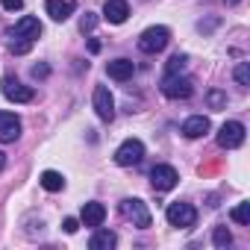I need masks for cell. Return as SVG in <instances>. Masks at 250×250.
Returning a JSON list of instances; mask_svg holds the SVG:
<instances>
[{"label": "cell", "mask_w": 250, "mask_h": 250, "mask_svg": "<svg viewBox=\"0 0 250 250\" xmlns=\"http://www.w3.org/2000/svg\"><path fill=\"white\" fill-rule=\"evenodd\" d=\"M171 42V30L168 27H147L142 36H139V50L142 53H162Z\"/></svg>", "instance_id": "1"}, {"label": "cell", "mask_w": 250, "mask_h": 250, "mask_svg": "<svg viewBox=\"0 0 250 250\" xmlns=\"http://www.w3.org/2000/svg\"><path fill=\"white\" fill-rule=\"evenodd\" d=\"M186 62H188V59H186L183 53H177V56H171V59H168V74H180V71L186 68Z\"/></svg>", "instance_id": "24"}, {"label": "cell", "mask_w": 250, "mask_h": 250, "mask_svg": "<svg viewBox=\"0 0 250 250\" xmlns=\"http://www.w3.org/2000/svg\"><path fill=\"white\" fill-rule=\"evenodd\" d=\"M227 3H238V0H227Z\"/></svg>", "instance_id": "31"}, {"label": "cell", "mask_w": 250, "mask_h": 250, "mask_svg": "<svg viewBox=\"0 0 250 250\" xmlns=\"http://www.w3.org/2000/svg\"><path fill=\"white\" fill-rule=\"evenodd\" d=\"M62 229H65L68 235H74V232L80 229V221H77V218H65V221H62Z\"/></svg>", "instance_id": "26"}, {"label": "cell", "mask_w": 250, "mask_h": 250, "mask_svg": "<svg viewBox=\"0 0 250 250\" xmlns=\"http://www.w3.org/2000/svg\"><path fill=\"white\" fill-rule=\"evenodd\" d=\"M209 118L206 115H191V118H186V124H183V136L186 139H203L206 133H209Z\"/></svg>", "instance_id": "13"}, {"label": "cell", "mask_w": 250, "mask_h": 250, "mask_svg": "<svg viewBox=\"0 0 250 250\" xmlns=\"http://www.w3.org/2000/svg\"><path fill=\"white\" fill-rule=\"evenodd\" d=\"M30 50H33V42H30V39L12 36V42H9V53H15V56H24V53H30Z\"/></svg>", "instance_id": "19"}, {"label": "cell", "mask_w": 250, "mask_h": 250, "mask_svg": "<svg viewBox=\"0 0 250 250\" xmlns=\"http://www.w3.org/2000/svg\"><path fill=\"white\" fill-rule=\"evenodd\" d=\"M106 74H109L112 80H118V83H127V80L136 74V62H130V59H112V62L106 65Z\"/></svg>", "instance_id": "14"}, {"label": "cell", "mask_w": 250, "mask_h": 250, "mask_svg": "<svg viewBox=\"0 0 250 250\" xmlns=\"http://www.w3.org/2000/svg\"><path fill=\"white\" fill-rule=\"evenodd\" d=\"M33 77H47V68H44V65H42V68L36 65V68H33Z\"/></svg>", "instance_id": "29"}, {"label": "cell", "mask_w": 250, "mask_h": 250, "mask_svg": "<svg viewBox=\"0 0 250 250\" xmlns=\"http://www.w3.org/2000/svg\"><path fill=\"white\" fill-rule=\"evenodd\" d=\"M18 136H21V121H18V115L0 112V142L9 145V142H18Z\"/></svg>", "instance_id": "10"}, {"label": "cell", "mask_w": 250, "mask_h": 250, "mask_svg": "<svg viewBox=\"0 0 250 250\" xmlns=\"http://www.w3.org/2000/svg\"><path fill=\"white\" fill-rule=\"evenodd\" d=\"M74 9H77V6L71 3V0H47V3H44V12H47L53 21H59V24L68 21V18L74 15Z\"/></svg>", "instance_id": "16"}, {"label": "cell", "mask_w": 250, "mask_h": 250, "mask_svg": "<svg viewBox=\"0 0 250 250\" xmlns=\"http://www.w3.org/2000/svg\"><path fill=\"white\" fill-rule=\"evenodd\" d=\"M39 183H42L44 191H62V188H65V177H62L59 171H44Z\"/></svg>", "instance_id": "18"}, {"label": "cell", "mask_w": 250, "mask_h": 250, "mask_svg": "<svg viewBox=\"0 0 250 250\" xmlns=\"http://www.w3.org/2000/svg\"><path fill=\"white\" fill-rule=\"evenodd\" d=\"M191 91H194V85H191L188 77L165 74V80H162V94H165V97H171V100H186V97H191Z\"/></svg>", "instance_id": "4"}, {"label": "cell", "mask_w": 250, "mask_h": 250, "mask_svg": "<svg viewBox=\"0 0 250 250\" xmlns=\"http://www.w3.org/2000/svg\"><path fill=\"white\" fill-rule=\"evenodd\" d=\"M229 218H232L238 227H247V224H250V203H238V206L229 212Z\"/></svg>", "instance_id": "20"}, {"label": "cell", "mask_w": 250, "mask_h": 250, "mask_svg": "<svg viewBox=\"0 0 250 250\" xmlns=\"http://www.w3.org/2000/svg\"><path fill=\"white\" fill-rule=\"evenodd\" d=\"M103 18L109 24H124L130 18V3L127 0H106L103 3Z\"/></svg>", "instance_id": "12"}, {"label": "cell", "mask_w": 250, "mask_h": 250, "mask_svg": "<svg viewBox=\"0 0 250 250\" xmlns=\"http://www.w3.org/2000/svg\"><path fill=\"white\" fill-rule=\"evenodd\" d=\"M177 180H180V174H177L171 165H156V168L150 171V183H153L156 191H171V188L177 186Z\"/></svg>", "instance_id": "9"}, {"label": "cell", "mask_w": 250, "mask_h": 250, "mask_svg": "<svg viewBox=\"0 0 250 250\" xmlns=\"http://www.w3.org/2000/svg\"><path fill=\"white\" fill-rule=\"evenodd\" d=\"M121 212H124V218H130L136 227H142V229H147L150 224H153V218H150V209H147V203L142 200V197H127V200H121Z\"/></svg>", "instance_id": "2"}, {"label": "cell", "mask_w": 250, "mask_h": 250, "mask_svg": "<svg viewBox=\"0 0 250 250\" xmlns=\"http://www.w3.org/2000/svg\"><path fill=\"white\" fill-rule=\"evenodd\" d=\"M212 241H215V247H218V250H224V247H229V244H232V232H229L227 227H215Z\"/></svg>", "instance_id": "21"}, {"label": "cell", "mask_w": 250, "mask_h": 250, "mask_svg": "<svg viewBox=\"0 0 250 250\" xmlns=\"http://www.w3.org/2000/svg\"><path fill=\"white\" fill-rule=\"evenodd\" d=\"M91 103H94V112H97L100 121H112V118H115V97H112V91H109L106 85H97V88H94Z\"/></svg>", "instance_id": "7"}, {"label": "cell", "mask_w": 250, "mask_h": 250, "mask_svg": "<svg viewBox=\"0 0 250 250\" xmlns=\"http://www.w3.org/2000/svg\"><path fill=\"white\" fill-rule=\"evenodd\" d=\"M145 159V145L139 142V139H127L118 150H115V162L121 165V168H130V165H139Z\"/></svg>", "instance_id": "5"}, {"label": "cell", "mask_w": 250, "mask_h": 250, "mask_svg": "<svg viewBox=\"0 0 250 250\" xmlns=\"http://www.w3.org/2000/svg\"><path fill=\"white\" fill-rule=\"evenodd\" d=\"M9 36H21V39L36 42V39L42 36V21H39V18H33V15H24L21 21H15V27L9 30Z\"/></svg>", "instance_id": "11"}, {"label": "cell", "mask_w": 250, "mask_h": 250, "mask_svg": "<svg viewBox=\"0 0 250 250\" xmlns=\"http://www.w3.org/2000/svg\"><path fill=\"white\" fill-rule=\"evenodd\" d=\"M94 27H97V15L85 12V15H83V21H80V30H83V33H91Z\"/></svg>", "instance_id": "25"}, {"label": "cell", "mask_w": 250, "mask_h": 250, "mask_svg": "<svg viewBox=\"0 0 250 250\" xmlns=\"http://www.w3.org/2000/svg\"><path fill=\"white\" fill-rule=\"evenodd\" d=\"M115 244H118V235H115L112 229H97V232L91 235V241H88L91 250H112Z\"/></svg>", "instance_id": "17"}, {"label": "cell", "mask_w": 250, "mask_h": 250, "mask_svg": "<svg viewBox=\"0 0 250 250\" xmlns=\"http://www.w3.org/2000/svg\"><path fill=\"white\" fill-rule=\"evenodd\" d=\"M235 83L238 85H250V65L247 62H238L235 65Z\"/></svg>", "instance_id": "23"}, {"label": "cell", "mask_w": 250, "mask_h": 250, "mask_svg": "<svg viewBox=\"0 0 250 250\" xmlns=\"http://www.w3.org/2000/svg\"><path fill=\"white\" fill-rule=\"evenodd\" d=\"M0 6H3L6 12H18L24 6V0H0Z\"/></svg>", "instance_id": "27"}, {"label": "cell", "mask_w": 250, "mask_h": 250, "mask_svg": "<svg viewBox=\"0 0 250 250\" xmlns=\"http://www.w3.org/2000/svg\"><path fill=\"white\" fill-rule=\"evenodd\" d=\"M218 145L224 150H235L244 145V124L241 121H227L224 127L218 130Z\"/></svg>", "instance_id": "6"}, {"label": "cell", "mask_w": 250, "mask_h": 250, "mask_svg": "<svg viewBox=\"0 0 250 250\" xmlns=\"http://www.w3.org/2000/svg\"><path fill=\"white\" fill-rule=\"evenodd\" d=\"M165 218H168V224H171V227L186 229V227H194V221H197V209H194L191 203L177 200V203H171V206L165 209Z\"/></svg>", "instance_id": "3"}, {"label": "cell", "mask_w": 250, "mask_h": 250, "mask_svg": "<svg viewBox=\"0 0 250 250\" xmlns=\"http://www.w3.org/2000/svg\"><path fill=\"white\" fill-rule=\"evenodd\" d=\"M3 97L12 100V103H30L36 97V91L24 83H18L15 77H3Z\"/></svg>", "instance_id": "8"}, {"label": "cell", "mask_w": 250, "mask_h": 250, "mask_svg": "<svg viewBox=\"0 0 250 250\" xmlns=\"http://www.w3.org/2000/svg\"><path fill=\"white\" fill-rule=\"evenodd\" d=\"M206 103H209V109H227V94L224 91H218V88H212L209 94H206Z\"/></svg>", "instance_id": "22"}, {"label": "cell", "mask_w": 250, "mask_h": 250, "mask_svg": "<svg viewBox=\"0 0 250 250\" xmlns=\"http://www.w3.org/2000/svg\"><path fill=\"white\" fill-rule=\"evenodd\" d=\"M3 168H6V156H3V153H0V171H3Z\"/></svg>", "instance_id": "30"}, {"label": "cell", "mask_w": 250, "mask_h": 250, "mask_svg": "<svg viewBox=\"0 0 250 250\" xmlns=\"http://www.w3.org/2000/svg\"><path fill=\"white\" fill-rule=\"evenodd\" d=\"M103 218H106V206H103V203H97V200H91V203H83L80 221H83L85 227H100V224H103Z\"/></svg>", "instance_id": "15"}, {"label": "cell", "mask_w": 250, "mask_h": 250, "mask_svg": "<svg viewBox=\"0 0 250 250\" xmlns=\"http://www.w3.org/2000/svg\"><path fill=\"white\" fill-rule=\"evenodd\" d=\"M97 50H100V42H97V39H91V42H88V53H97Z\"/></svg>", "instance_id": "28"}]
</instances>
